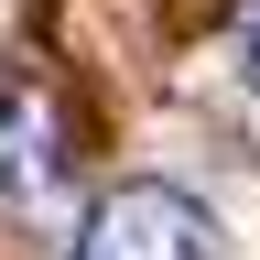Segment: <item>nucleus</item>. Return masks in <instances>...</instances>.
I'll list each match as a JSON object with an SVG mask.
<instances>
[{"label":"nucleus","instance_id":"1","mask_svg":"<svg viewBox=\"0 0 260 260\" xmlns=\"http://www.w3.org/2000/svg\"><path fill=\"white\" fill-rule=\"evenodd\" d=\"M206 249H217V228L184 184H119L76 228V260H206Z\"/></svg>","mask_w":260,"mask_h":260},{"label":"nucleus","instance_id":"2","mask_svg":"<svg viewBox=\"0 0 260 260\" xmlns=\"http://www.w3.org/2000/svg\"><path fill=\"white\" fill-rule=\"evenodd\" d=\"M249 76H260V11H249Z\"/></svg>","mask_w":260,"mask_h":260}]
</instances>
